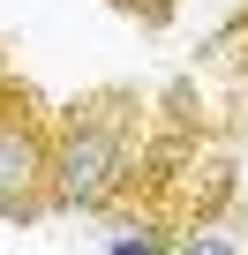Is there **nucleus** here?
Masks as SVG:
<instances>
[{"label":"nucleus","mask_w":248,"mask_h":255,"mask_svg":"<svg viewBox=\"0 0 248 255\" xmlns=\"http://www.w3.org/2000/svg\"><path fill=\"white\" fill-rule=\"evenodd\" d=\"M151 135V98L128 83H98L53 113V218H113L120 195L136 188Z\"/></svg>","instance_id":"1"},{"label":"nucleus","mask_w":248,"mask_h":255,"mask_svg":"<svg viewBox=\"0 0 248 255\" xmlns=\"http://www.w3.org/2000/svg\"><path fill=\"white\" fill-rule=\"evenodd\" d=\"M53 105L0 68V218L8 225H38L53 218Z\"/></svg>","instance_id":"2"},{"label":"nucleus","mask_w":248,"mask_h":255,"mask_svg":"<svg viewBox=\"0 0 248 255\" xmlns=\"http://www.w3.org/2000/svg\"><path fill=\"white\" fill-rule=\"evenodd\" d=\"M166 255H248V233H233L226 218H203V225H181Z\"/></svg>","instance_id":"3"},{"label":"nucleus","mask_w":248,"mask_h":255,"mask_svg":"<svg viewBox=\"0 0 248 255\" xmlns=\"http://www.w3.org/2000/svg\"><path fill=\"white\" fill-rule=\"evenodd\" d=\"M173 248V233H158V225H113L105 233V255H166Z\"/></svg>","instance_id":"4"},{"label":"nucleus","mask_w":248,"mask_h":255,"mask_svg":"<svg viewBox=\"0 0 248 255\" xmlns=\"http://www.w3.org/2000/svg\"><path fill=\"white\" fill-rule=\"evenodd\" d=\"M105 8H120L128 23H143V30H166V23L181 15V0H105Z\"/></svg>","instance_id":"5"}]
</instances>
